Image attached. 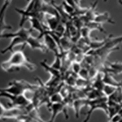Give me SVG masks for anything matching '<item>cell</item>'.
<instances>
[{
    "instance_id": "cell-1",
    "label": "cell",
    "mask_w": 122,
    "mask_h": 122,
    "mask_svg": "<svg viewBox=\"0 0 122 122\" xmlns=\"http://www.w3.org/2000/svg\"><path fill=\"white\" fill-rule=\"evenodd\" d=\"M1 67L7 72L18 70L20 67L26 68L31 71H35L37 68L36 65L26 57L23 49L14 52L7 60L1 63Z\"/></svg>"
},
{
    "instance_id": "cell-2",
    "label": "cell",
    "mask_w": 122,
    "mask_h": 122,
    "mask_svg": "<svg viewBox=\"0 0 122 122\" xmlns=\"http://www.w3.org/2000/svg\"><path fill=\"white\" fill-rule=\"evenodd\" d=\"M37 87V85L31 84L24 80H15L12 82H10L8 86L1 89V91L13 95H24L27 91H35Z\"/></svg>"
},
{
    "instance_id": "cell-3",
    "label": "cell",
    "mask_w": 122,
    "mask_h": 122,
    "mask_svg": "<svg viewBox=\"0 0 122 122\" xmlns=\"http://www.w3.org/2000/svg\"><path fill=\"white\" fill-rule=\"evenodd\" d=\"M30 105L26 107H11L10 108H7L1 103L0 105L1 119H15L18 121L23 116H27L29 114L31 109L30 108Z\"/></svg>"
},
{
    "instance_id": "cell-4",
    "label": "cell",
    "mask_w": 122,
    "mask_h": 122,
    "mask_svg": "<svg viewBox=\"0 0 122 122\" xmlns=\"http://www.w3.org/2000/svg\"><path fill=\"white\" fill-rule=\"evenodd\" d=\"M87 105L89 106V110L86 113V118L83 122H88L89 121L91 116L96 110H102L103 111L108 115V105H107V97L103 96L95 99H88Z\"/></svg>"
},
{
    "instance_id": "cell-5",
    "label": "cell",
    "mask_w": 122,
    "mask_h": 122,
    "mask_svg": "<svg viewBox=\"0 0 122 122\" xmlns=\"http://www.w3.org/2000/svg\"><path fill=\"white\" fill-rule=\"evenodd\" d=\"M1 96L7 98L10 101L12 107H26L32 102L24 95H13L3 91H1Z\"/></svg>"
},
{
    "instance_id": "cell-6",
    "label": "cell",
    "mask_w": 122,
    "mask_h": 122,
    "mask_svg": "<svg viewBox=\"0 0 122 122\" xmlns=\"http://www.w3.org/2000/svg\"><path fill=\"white\" fill-rule=\"evenodd\" d=\"M34 30L31 28L27 29L24 27H20L15 32H10V33H2L1 34V38H13L14 37H23L28 39L31 35V32Z\"/></svg>"
},
{
    "instance_id": "cell-7",
    "label": "cell",
    "mask_w": 122,
    "mask_h": 122,
    "mask_svg": "<svg viewBox=\"0 0 122 122\" xmlns=\"http://www.w3.org/2000/svg\"><path fill=\"white\" fill-rule=\"evenodd\" d=\"M44 43L46 46V47L48 48V49L49 51H52L55 55H60V52L59 51V45L57 42L53 38V37L48 32V31H47V32L44 35Z\"/></svg>"
},
{
    "instance_id": "cell-8",
    "label": "cell",
    "mask_w": 122,
    "mask_h": 122,
    "mask_svg": "<svg viewBox=\"0 0 122 122\" xmlns=\"http://www.w3.org/2000/svg\"><path fill=\"white\" fill-rule=\"evenodd\" d=\"M29 20L31 24V28L32 29L37 30L40 32V35L38 38L40 39L47 32L48 27H46L45 25H43V22L37 18L32 17V18H30Z\"/></svg>"
},
{
    "instance_id": "cell-9",
    "label": "cell",
    "mask_w": 122,
    "mask_h": 122,
    "mask_svg": "<svg viewBox=\"0 0 122 122\" xmlns=\"http://www.w3.org/2000/svg\"><path fill=\"white\" fill-rule=\"evenodd\" d=\"M26 45H28L31 49H38L42 52H48L49 50L45 45V43H42L39 38L33 37L31 35L26 41Z\"/></svg>"
},
{
    "instance_id": "cell-10",
    "label": "cell",
    "mask_w": 122,
    "mask_h": 122,
    "mask_svg": "<svg viewBox=\"0 0 122 122\" xmlns=\"http://www.w3.org/2000/svg\"><path fill=\"white\" fill-rule=\"evenodd\" d=\"M48 107H49V109L51 110L52 112V116L51 118V120L49 122H53L56 117L58 116V114L59 113H64L65 116H67V114H66V107L64 105V104H63L62 102L60 103H51V105H48ZM68 118V116H67Z\"/></svg>"
},
{
    "instance_id": "cell-11",
    "label": "cell",
    "mask_w": 122,
    "mask_h": 122,
    "mask_svg": "<svg viewBox=\"0 0 122 122\" xmlns=\"http://www.w3.org/2000/svg\"><path fill=\"white\" fill-rule=\"evenodd\" d=\"M26 41L27 39L23 37H14L13 38H11V41L10 43L9 44V46L5 48L4 49H2L1 52L2 54H4L7 52H11L14 49V47H15L18 45H21V44H23L24 46H25Z\"/></svg>"
},
{
    "instance_id": "cell-12",
    "label": "cell",
    "mask_w": 122,
    "mask_h": 122,
    "mask_svg": "<svg viewBox=\"0 0 122 122\" xmlns=\"http://www.w3.org/2000/svg\"><path fill=\"white\" fill-rule=\"evenodd\" d=\"M102 72L104 73V76H102V78H103L104 83L105 85H112V86H115L117 87L122 86V82H119L116 81L113 77L112 76L111 73H110L109 71H107L105 69L102 71Z\"/></svg>"
},
{
    "instance_id": "cell-13",
    "label": "cell",
    "mask_w": 122,
    "mask_h": 122,
    "mask_svg": "<svg viewBox=\"0 0 122 122\" xmlns=\"http://www.w3.org/2000/svg\"><path fill=\"white\" fill-rule=\"evenodd\" d=\"M94 22L99 24H103V23H110V24H115V22L110 18L108 13H97L95 18L94 19Z\"/></svg>"
},
{
    "instance_id": "cell-14",
    "label": "cell",
    "mask_w": 122,
    "mask_h": 122,
    "mask_svg": "<svg viewBox=\"0 0 122 122\" xmlns=\"http://www.w3.org/2000/svg\"><path fill=\"white\" fill-rule=\"evenodd\" d=\"M108 67H105L104 69L115 75L122 74V63H112L108 64Z\"/></svg>"
},
{
    "instance_id": "cell-15",
    "label": "cell",
    "mask_w": 122,
    "mask_h": 122,
    "mask_svg": "<svg viewBox=\"0 0 122 122\" xmlns=\"http://www.w3.org/2000/svg\"><path fill=\"white\" fill-rule=\"evenodd\" d=\"M41 65L45 69L46 71H48L51 74V79H59L60 77V73H59V70L54 69L53 67H52L51 65H48L46 60L42 61L40 63Z\"/></svg>"
},
{
    "instance_id": "cell-16",
    "label": "cell",
    "mask_w": 122,
    "mask_h": 122,
    "mask_svg": "<svg viewBox=\"0 0 122 122\" xmlns=\"http://www.w3.org/2000/svg\"><path fill=\"white\" fill-rule=\"evenodd\" d=\"M60 18L55 16H49L47 18V23H48V28L51 31H55L58 27L60 24Z\"/></svg>"
},
{
    "instance_id": "cell-17",
    "label": "cell",
    "mask_w": 122,
    "mask_h": 122,
    "mask_svg": "<svg viewBox=\"0 0 122 122\" xmlns=\"http://www.w3.org/2000/svg\"><path fill=\"white\" fill-rule=\"evenodd\" d=\"M92 85H93V87L94 88V89L102 91H103V88H104L105 84L104 83L103 78L101 76L100 73L97 74V75L95 76V80H94V82Z\"/></svg>"
},
{
    "instance_id": "cell-18",
    "label": "cell",
    "mask_w": 122,
    "mask_h": 122,
    "mask_svg": "<svg viewBox=\"0 0 122 122\" xmlns=\"http://www.w3.org/2000/svg\"><path fill=\"white\" fill-rule=\"evenodd\" d=\"M87 101H88V99H77V100H76L74 102V108L75 110V115L77 118L79 117V112L81 107L84 105H87Z\"/></svg>"
},
{
    "instance_id": "cell-19",
    "label": "cell",
    "mask_w": 122,
    "mask_h": 122,
    "mask_svg": "<svg viewBox=\"0 0 122 122\" xmlns=\"http://www.w3.org/2000/svg\"><path fill=\"white\" fill-rule=\"evenodd\" d=\"M117 87L115 86H112V85H105L104 88H103V93H105V95L108 97L110 96H111L117 89Z\"/></svg>"
},
{
    "instance_id": "cell-20",
    "label": "cell",
    "mask_w": 122,
    "mask_h": 122,
    "mask_svg": "<svg viewBox=\"0 0 122 122\" xmlns=\"http://www.w3.org/2000/svg\"><path fill=\"white\" fill-rule=\"evenodd\" d=\"M64 100L63 96L59 93H55L50 97L51 103H60Z\"/></svg>"
},
{
    "instance_id": "cell-21",
    "label": "cell",
    "mask_w": 122,
    "mask_h": 122,
    "mask_svg": "<svg viewBox=\"0 0 122 122\" xmlns=\"http://www.w3.org/2000/svg\"><path fill=\"white\" fill-rule=\"evenodd\" d=\"M5 12H1V34L4 33V32L7 29H10L12 27H10L9 25H7L5 22Z\"/></svg>"
},
{
    "instance_id": "cell-22",
    "label": "cell",
    "mask_w": 122,
    "mask_h": 122,
    "mask_svg": "<svg viewBox=\"0 0 122 122\" xmlns=\"http://www.w3.org/2000/svg\"><path fill=\"white\" fill-rule=\"evenodd\" d=\"M11 2H12V0H5V1H4V4H3V5L2 7V9H1V12L6 13L7 8L10 5V4L11 3Z\"/></svg>"
},
{
    "instance_id": "cell-23",
    "label": "cell",
    "mask_w": 122,
    "mask_h": 122,
    "mask_svg": "<svg viewBox=\"0 0 122 122\" xmlns=\"http://www.w3.org/2000/svg\"><path fill=\"white\" fill-rule=\"evenodd\" d=\"M72 66H73V67H72V69H73V71H74L75 73H79V72L81 71V65H80L79 63H75L72 64Z\"/></svg>"
},
{
    "instance_id": "cell-24",
    "label": "cell",
    "mask_w": 122,
    "mask_h": 122,
    "mask_svg": "<svg viewBox=\"0 0 122 122\" xmlns=\"http://www.w3.org/2000/svg\"><path fill=\"white\" fill-rule=\"evenodd\" d=\"M75 1L76 2V3L78 5H81V0H75Z\"/></svg>"
},
{
    "instance_id": "cell-25",
    "label": "cell",
    "mask_w": 122,
    "mask_h": 122,
    "mask_svg": "<svg viewBox=\"0 0 122 122\" xmlns=\"http://www.w3.org/2000/svg\"><path fill=\"white\" fill-rule=\"evenodd\" d=\"M118 2H119V4H120V5H122V0H118Z\"/></svg>"
},
{
    "instance_id": "cell-26",
    "label": "cell",
    "mask_w": 122,
    "mask_h": 122,
    "mask_svg": "<svg viewBox=\"0 0 122 122\" xmlns=\"http://www.w3.org/2000/svg\"><path fill=\"white\" fill-rule=\"evenodd\" d=\"M107 1V0H104V2H106Z\"/></svg>"
},
{
    "instance_id": "cell-27",
    "label": "cell",
    "mask_w": 122,
    "mask_h": 122,
    "mask_svg": "<svg viewBox=\"0 0 122 122\" xmlns=\"http://www.w3.org/2000/svg\"><path fill=\"white\" fill-rule=\"evenodd\" d=\"M120 122H122V120H121V121H120Z\"/></svg>"
}]
</instances>
